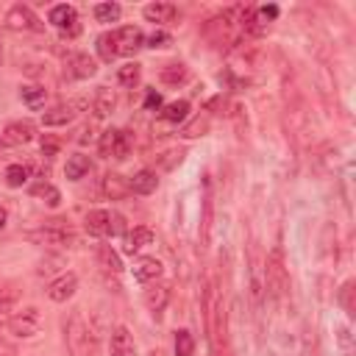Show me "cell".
I'll return each instance as SVG.
<instances>
[{
  "instance_id": "6da1fadb",
  "label": "cell",
  "mask_w": 356,
  "mask_h": 356,
  "mask_svg": "<svg viewBox=\"0 0 356 356\" xmlns=\"http://www.w3.org/2000/svg\"><path fill=\"white\" fill-rule=\"evenodd\" d=\"M25 240L34 242V245H42L48 251H61V248H73L76 245V234L64 226V220H50L48 226H42L36 231H28Z\"/></svg>"
},
{
  "instance_id": "7a4b0ae2",
  "label": "cell",
  "mask_w": 356,
  "mask_h": 356,
  "mask_svg": "<svg viewBox=\"0 0 356 356\" xmlns=\"http://www.w3.org/2000/svg\"><path fill=\"white\" fill-rule=\"evenodd\" d=\"M264 287L273 298H281L284 293L290 290V275H287V267H284V253L281 248H273L267 262H264Z\"/></svg>"
},
{
  "instance_id": "3957f363",
  "label": "cell",
  "mask_w": 356,
  "mask_h": 356,
  "mask_svg": "<svg viewBox=\"0 0 356 356\" xmlns=\"http://www.w3.org/2000/svg\"><path fill=\"white\" fill-rule=\"evenodd\" d=\"M90 334H92V328L87 326L81 312L70 315V320L64 323V342H67L70 356H84L90 350Z\"/></svg>"
},
{
  "instance_id": "277c9868",
  "label": "cell",
  "mask_w": 356,
  "mask_h": 356,
  "mask_svg": "<svg viewBox=\"0 0 356 356\" xmlns=\"http://www.w3.org/2000/svg\"><path fill=\"white\" fill-rule=\"evenodd\" d=\"M220 293H218V281L209 278L206 281V290H203V317H206V331H209V339L218 342V334H220Z\"/></svg>"
},
{
  "instance_id": "5b68a950",
  "label": "cell",
  "mask_w": 356,
  "mask_h": 356,
  "mask_svg": "<svg viewBox=\"0 0 356 356\" xmlns=\"http://www.w3.org/2000/svg\"><path fill=\"white\" fill-rule=\"evenodd\" d=\"M90 106H92V101H87V98H76V101L59 103L56 109H50V112H45V114H42V125H48V128L70 125V123H73L81 112H87Z\"/></svg>"
},
{
  "instance_id": "8992f818",
  "label": "cell",
  "mask_w": 356,
  "mask_h": 356,
  "mask_svg": "<svg viewBox=\"0 0 356 356\" xmlns=\"http://www.w3.org/2000/svg\"><path fill=\"white\" fill-rule=\"evenodd\" d=\"M42 328V312L36 306H25V309H17L12 317H9V331L20 339H31L36 337Z\"/></svg>"
},
{
  "instance_id": "52a82bcc",
  "label": "cell",
  "mask_w": 356,
  "mask_h": 356,
  "mask_svg": "<svg viewBox=\"0 0 356 356\" xmlns=\"http://www.w3.org/2000/svg\"><path fill=\"white\" fill-rule=\"evenodd\" d=\"M98 148H101V156H103V159H125L128 151H131V136H128L125 131L106 128V131L101 134Z\"/></svg>"
},
{
  "instance_id": "ba28073f",
  "label": "cell",
  "mask_w": 356,
  "mask_h": 356,
  "mask_svg": "<svg viewBox=\"0 0 356 356\" xmlns=\"http://www.w3.org/2000/svg\"><path fill=\"white\" fill-rule=\"evenodd\" d=\"M112 39H114V56H134L145 45V34L136 25H123V28L112 31Z\"/></svg>"
},
{
  "instance_id": "9c48e42d",
  "label": "cell",
  "mask_w": 356,
  "mask_h": 356,
  "mask_svg": "<svg viewBox=\"0 0 356 356\" xmlns=\"http://www.w3.org/2000/svg\"><path fill=\"white\" fill-rule=\"evenodd\" d=\"M6 25H9L12 31H34V34L45 31V25H42V20L34 14V9H31V6H23V3H17V6L9 9Z\"/></svg>"
},
{
  "instance_id": "30bf717a",
  "label": "cell",
  "mask_w": 356,
  "mask_h": 356,
  "mask_svg": "<svg viewBox=\"0 0 356 356\" xmlns=\"http://www.w3.org/2000/svg\"><path fill=\"white\" fill-rule=\"evenodd\" d=\"M48 20H50L61 34H67V36H78V31H81L76 6H67V3L53 6V9H50V14H48Z\"/></svg>"
},
{
  "instance_id": "8fae6325",
  "label": "cell",
  "mask_w": 356,
  "mask_h": 356,
  "mask_svg": "<svg viewBox=\"0 0 356 356\" xmlns=\"http://www.w3.org/2000/svg\"><path fill=\"white\" fill-rule=\"evenodd\" d=\"M78 290V275L76 273H61L56 281H50V287H48V298L53 304H64L76 295Z\"/></svg>"
},
{
  "instance_id": "7c38bea8",
  "label": "cell",
  "mask_w": 356,
  "mask_h": 356,
  "mask_svg": "<svg viewBox=\"0 0 356 356\" xmlns=\"http://www.w3.org/2000/svg\"><path fill=\"white\" fill-rule=\"evenodd\" d=\"M34 139V123L28 120H17V123H9L0 134V145H9V148H17V145H25V142Z\"/></svg>"
},
{
  "instance_id": "4fadbf2b",
  "label": "cell",
  "mask_w": 356,
  "mask_h": 356,
  "mask_svg": "<svg viewBox=\"0 0 356 356\" xmlns=\"http://www.w3.org/2000/svg\"><path fill=\"white\" fill-rule=\"evenodd\" d=\"M67 73L78 81H84V78H92L98 73V64L90 53H70L67 56Z\"/></svg>"
},
{
  "instance_id": "5bb4252c",
  "label": "cell",
  "mask_w": 356,
  "mask_h": 356,
  "mask_svg": "<svg viewBox=\"0 0 356 356\" xmlns=\"http://www.w3.org/2000/svg\"><path fill=\"white\" fill-rule=\"evenodd\" d=\"M162 275V262L156 256H142L134 262V278L139 284H154Z\"/></svg>"
},
{
  "instance_id": "9a60e30c",
  "label": "cell",
  "mask_w": 356,
  "mask_h": 356,
  "mask_svg": "<svg viewBox=\"0 0 356 356\" xmlns=\"http://www.w3.org/2000/svg\"><path fill=\"white\" fill-rule=\"evenodd\" d=\"M109 353L112 356H136V345H134V337L125 326L114 328L112 331V339H109Z\"/></svg>"
},
{
  "instance_id": "2e32d148",
  "label": "cell",
  "mask_w": 356,
  "mask_h": 356,
  "mask_svg": "<svg viewBox=\"0 0 356 356\" xmlns=\"http://www.w3.org/2000/svg\"><path fill=\"white\" fill-rule=\"evenodd\" d=\"M123 242H125V245H123V251L134 256V253H139L142 248H148V245L154 242V231H151L148 226H136L134 231H128V234H125V240H123Z\"/></svg>"
},
{
  "instance_id": "e0dca14e",
  "label": "cell",
  "mask_w": 356,
  "mask_h": 356,
  "mask_svg": "<svg viewBox=\"0 0 356 356\" xmlns=\"http://www.w3.org/2000/svg\"><path fill=\"white\" fill-rule=\"evenodd\" d=\"M167 301H170V287H167V284H156V281H154L151 287L145 290V306H148L154 315L165 312Z\"/></svg>"
},
{
  "instance_id": "ac0fdd59",
  "label": "cell",
  "mask_w": 356,
  "mask_h": 356,
  "mask_svg": "<svg viewBox=\"0 0 356 356\" xmlns=\"http://www.w3.org/2000/svg\"><path fill=\"white\" fill-rule=\"evenodd\" d=\"M128 184H131V192H136V195H151L159 187V176H156V170H139Z\"/></svg>"
},
{
  "instance_id": "d6986e66",
  "label": "cell",
  "mask_w": 356,
  "mask_h": 356,
  "mask_svg": "<svg viewBox=\"0 0 356 356\" xmlns=\"http://www.w3.org/2000/svg\"><path fill=\"white\" fill-rule=\"evenodd\" d=\"M142 14H145L148 23H173L178 17V9L173 3H151L142 9Z\"/></svg>"
},
{
  "instance_id": "ffe728a7",
  "label": "cell",
  "mask_w": 356,
  "mask_h": 356,
  "mask_svg": "<svg viewBox=\"0 0 356 356\" xmlns=\"http://www.w3.org/2000/svg\"><path fill=\"white\" fill-rule=\"evenodd\" d=\"M114 106H117L114 92H112L109 87H101V90L95 92V101H92V112H95V117H98V120L109 117V114L114 112Z\"/></svg>"
},
{
  "instance_id": "44dd1931",
  "label": "cell",
  "mask_w": 356,
  "mask_h": 356,
  "mask_svg": "<svg viewBox=\"0 0 356 356\" xmlns=\"http://www.w3.org/2000/svg\"><path fill=\"white\" fill-rule=\"evenodd\" d=\"M159 78H162V84H167V87H178V84H184V81L189 78V70H187V64H181V61H170V64L162 67Z\"/></svg>"
},
{
  "instance_id": "7402d4cb",
  "label": "cell",
  "mask_w": 356,
  "mask_h": 356,
  "mask_svg": "<svg viewBox=\"0 0 356 356\" xmlns=\"http://www.w3.org/2000/svg\"><path fill=\"white\" fill-rule=\"evenodd\" d=\"M90 156H84V154H73L67 159V165H64V176L70 178V181H81L87 173H90Z\"/></svg>"
},
{
  "instance_id": "603a6c76",
  "label": "cell",
  "mask_w": 356,
  "mask_h": 356,
  "mask_svg": "<svg viewBox=\"0 0 356 356\" xmlns=\"http://www.w3.org/2000/svg\"><path fill=\"white\" fill-rule=\"evenodd\" d=\"M103 192H106V198H112V200H120V198L131 195V184H128L123 176H117V173H109V176L103 178Z\"/></svg>"
},
{
  "instance_id": "cb8c5ba5",
  "label": "cell",
  "mask_w": 356,
  "mask_h": 356,
  "mask_svg": "<svg viewBox=\"0 0 356 356\" xmlns=\"http://www.w3.org/2000/svg\"><path fill=\"white\" fill-rule=\"evenodd\" d=\"M87 231L92 237H109V211L106 209H95L87 215Z\"/></svg>"
},
{
  "instance_id": "d4e9b609",
  "label": "cell",
  "mask_w": 356,
  "mask_h": 356,
  "mask_svg": "<svg viewBox=\"0 0 356 356\" xmlns=\"http://www.w3.org/2000/svg\"><path fill=\"white\" fill-rule=\"evenodd\" d=\"M162 120L165 123H184L187 117H189V101H173V103H167V106H162Z\"/></svg>"
},
{
  "instance_id": "484cf974",
  "label": "cell",
  "mask_w": 356,
  "mask_h": 356,
  "mask_svg": "<svg viewBox=\"0 0 356 356\" xmlns=\"http://www.w3.org/2000/svg\"><path fill=\"white\" fill-rule=\"evenodd\" d=\"M98 264H101L106 273H120V270H123L120 253H117L112 245H101V248H98Z\"/></svg>"
},
{
  "instance_id": "4316f807",
  "label": "cell",
  "mask_w": 356,
  "mask_h": 356,
  "mask_svg": "<svg viewBox=\"0 0 356 356\" xmlns=\"http://www.w3.org/2000/svg\"><path fill=\"white\" fill-rule=\"evenodd\" d=\"M31 195H36V198H45V203H48L50 209H56V206L61 203V192H59L53 184H48V181H39V184H34V187H31Z\"/></svg>"
},
{
  "instance_id": "83f0119b",
  "label": "cell",
  "mask_w": 356,
  "mask_h": 356,
  "mask_svg": "<svg viewBox=\"0 0 356 356\" xmlns=\"http://www.w3.org/2000/svg\"><path fill=\"white\" fill-rule=\"evenodd\" d=\"M20 95H23V103H25L28 109H34V112H36V109H42V106H45V101H48V92H45L42 87H23V92H20Z\"/></svg>"
},
{
  "instance_id": "f1b7e54d",
  "label": "cell",
  "mask_w": 356,
  "mask_h": 356,
  "mask_svg": "<svg viewBox=\"0 0 356 356\" xmlns=\"http://www.w3.org/2000/svg\"><path fill=\"white\" fill-rule=\"evenodd\" d=\"M139 76H142V67L139 64H125V67L117 70V81L123 87H128V90H134L139 84Z\"/></svg>"
},
{
  "instance_id": "f546056e",
  "label": "cell",
  "mask_w": 356,
  "mask_h": 356,
  "mask_svg": "<svg viewBox=\"0 0 356 356\" xmlns=\"http://www.w3.org/2000/svg\"><path fill=\"white\" fill-rule=\"evenodd\" d=\"M17 304H20V290L17 287H3L0 290V315L17 312Z\"/></svg>"
},
{
  "instance_id": "4dcf8cb0",
  "label": "cell",
  "mask_w": 356,
  "mask_h": 356,
  "mask_svg": "<svg viewBox=\"0 0 356 356\" xmlns=\"http://www.w3.org/2000/svg\"><path fill=\"white\" fill-rule=\"evenodd\" d=\"M176 356H195V337L192 331H176Z\"/></svg>"
},
{
  "instance_id": "1f68e13d",
  "label": "cell",
  "mask_w": 356,
  "mask_h": 356,
  "mask_svg": "<svg viewBox=\"0 0 356 356\" xmlns=\"http://www.w3.org/2000/svg\"><path fill=\"white\" fill-rule=\"evenodd\" d=\"M120 14H123L120 3H98V6H95V17H98V23H117V20H120Z\"/></svg>"
},
{
  "instance_id": "d6a6232c",
  "label": "cell",
  "mask_w": 356,
  "mask_h": 356,
  "mask_svg": "<svg viewBox=\"0 0 356 356\" xmlns=\"http://www.w3.org/2000/svg\"><path fill=\"white\" fill-rule=\"evenodd\" d=\"M28 181V167L23 165H9L6 167V184L9 187H23Z\"/></svg>"
},
{
  "instance_id": "836d02e7",
  "label": "cell",
  "mask_w": 356,
  "mask_h": 356,
  "mask_svg": "<svg viewBox=\"0 0 356 356\" xmlns=\"http://www.w3.org/2000/svg\"><path fill=\"white\" fill-rule=\"evenodd\" d=\"M98 53H101L103 61L114 59V39H112V34H101L98 36Z\"/></svg>"
},
{
  "instance_id": "e575fe53",
  "label": "cell",
  "mask_w": 356,
  "mask_h": 356,
  "mask_svg": "<svg viewBox=\"0 0 356 356\" xmlns=\"http://www.w3.org/2000/svg\"><path fill=\"white\" fill-rule=\"evenodd\" d=\"M125 234V218L120 211H109V237H120Z\"/></svg>"
},
{
  "instance_id": "d590c367",
  "label": "cell",
  "mask_w": 356,
  "mask_h": 356,
  "mask_svg": "<svg viewBox=\"0 0 356 356\" xmlns=\"http://www.w3.org/2000/svg\"><path fill=\"white\" fill-rule=\"evenodd\" d=\"M170 42H173V39H170V34H165V31H154V34L145 39V45L154 48V50H156V48H170Z\"/></svg>"
},
{
  "instance_id": "8d00e7d4",
  "label": "cell",
  "mask_w": 356,
  "mask_h": 356,
  "mask_svg": "<svg viewBox=\"0 0 356 356\" xmlns=\"http://www.w3.org/2000/svg\"><path fill=\"white\" fill-rule=\"evenodd\" d=\"M206 128H209V120H200V117H198V120H192L181 134H184L187 139H192V136H203V131H206Z\"/></svg>"
},
{
  "instance_id": "74e56055",
  "label": "cell",
  "mask_w": 356,
  "mask_h": 356,
  "mask_svg": "<svg viewBox=\"0 0 356 356\" xmlns=\"http://www.w3.org/2000/svg\"><path fill=\"white\" fill-rule=\"evenodd\" d=\"M350 293H353V284L348 281L345 287H342V293H339V301H342V306H345V312L348 315H353V304H350Z\"/></svg>"
},
{
  "instance_id": "f35d334b",
  "label": "cell",
  "mask_w": 356,
  "mask_h": 356,
  "mask_svg": "<svg viewBox=\"0 0 356 356\" xmlns=\"http://www.w3.org/2000/svg\"><path fill=\"white\" fill-rule=\"evenodd\" d=\"M56 154H59V142H56L53 136H45V139H42V156L50 159V156H56Z\"/></svg>"
},
{
  "instance_id": "ab89813d",
  "label": "cell",
  "mask_w": 356,
  "mask_h": 356,
  "mask_svg": "<svg viewBox=\"0 0 356 356\" xmlns=\"http://www.w3.org/2000/svg\"><path fill=\"white\" fill-rule=\"evenodd\" d=\"M256 14H259V20L264 23V20H275L278 17V6H264V9H256Z\"/></svg>"
},
{
  "instance_id": "60d3db41",
  "label": "cell",
  "mask_w": 356,
  "mask_h": 356,
  "mask_svg": "<svg viewBox=\"0 0 356 356\" xmlns=\"http://www.w3.org/2000/svg\"><path fill=\"white\" fill-rule=\"evenodd\" d=\"M0 356H17V348L6 337H0Z\"/></svg>"
},
{
  "instance_id": "b9f144b4",
  "label": "cell",
  "mask_w": 356,
  "mask_h": 356,
  "mask_svg": "<svg viewBox=\"0 0 356 356\" xmlns=\"http://www.w3.org/2000/svg\"><path fill=\"white\" fill-rule=\"evenodd\" d=\"M159 106H162V95L151 90V92H148V98H145V109H159Z\"/></svg>"
},
{
  "instance_id": "7bdbcfd3",
  "label": "cell",
  "mask_w": 356,
  "mask_h": 356,
  "mask_svg": "<svg viewBox=\"0 0 356 356\" xmlns=\"http://www.w3.org/2000/svg\"><path fill=\"white\" fill-rule=\"evenodd\" d=\"M6 220H9V211L0 206V229H6Z\"/></svg>"
},
{
  "instance_id": "ee69618b",
  "label": "cell",
  "mask_w": 356,
  "mask_h": 356,
  "mask_svg": "<svg viewBox=\"0 0 356 356\" xmlns=\"http://www.w3.org/2000/svg\"><path fill=\"white\" fill-rule=\"evenodd\" d=\"M0 61H3V45H0Z\"/></svg>"
},
{
  "instance_id": "f6af8a7d",
  "label": "cell",
  "mask_w": 356,
  "mask_h": 356,
  "mask_svg": "<svg viewBox=\"0 0 356 356\" xmlns=\"http://www.w3.org/2000/svg\"><path fill=\"white\" fill-rule=\"evenodd\" d=\"M151 356H159V353H151Z\"/></svg>"
}]
</instances>
